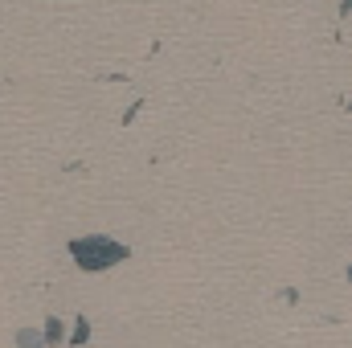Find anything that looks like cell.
I'll list each match as a JSON object with an SVG mask.
<instances>
[{
  "label": "cell",
  "mask_w": 352,
  "mask_h": 348,
  "mask_svg": "<svg viewBox=\"0 0 352 348\" xmlns=\"http://www.w3.org/2000/svg\"><path fill=\"white\" fill-rule=\"evenodd\" d=\"M127 254H131V250H127L123 242L107 238V234H87V238H74V242H70V259L78 262L82 270H94V274H102V270L127 262Z\"/></svg>",
  "instance_id": "cell-1"
},
{
  "label": "cell",
  "mask_w": 352,
  "mask_h": 348,
  "mask_svg": "<svg viewBox=\"0 0 352 348\" xmlns=\"http://www.w3.org/2000/svg\"><path fill=\"white\" fill-rule=\"evenodd\" d=\"M87 340H90V324H87V320H78V324H74V336H70V345L78 348V345H87Z\"/></svg>",
  "instance_id": "cell-4"
},
{
  "label": "cell",
  "mask_w": 352,
  "mask_h": 348,
  "mask_svg": "<svg viewBox=\"0 0 352 348\" xmlns=\"http://www.w3.org/2000/svg\"><path fill=\"white\" fill-rule=\"evenodd\" d=\"M16 348H50L45 345V328H16Z\"/></svg>",
  "instance_id": "cell-2"
},
{
  "label": "cell",
  "mask_w": 352,
  "mask_h": 348,
  "mask_svg": "<svg viewBox=\"0 0 352 348\" xmlns=\"http://www.w3.org/2000/svg\"><path fill=\"white\" fill-rule=\"evenodd\" d=\"M62 340H66V324H62V316H50L45 320V345L62 348Z\"/></svg>",
  "instance_id": "cell-3"
}]
</instances>
